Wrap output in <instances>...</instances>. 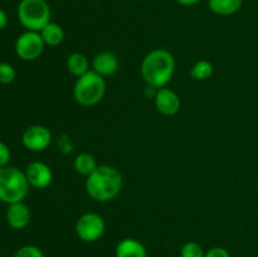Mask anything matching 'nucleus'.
<instances>
[{"label":"nucleus","mask_w":258,"mask_h":257,"mask_svg":"<svg viewBox=\"0 0 258 257\" xmlns=\"http://www.w3.org/2000/svg\"><path fill=\"white\" fill-rule=\"evenodd\" d=\"M175 58L173 53L163 48L150 50L143 58L140 65V75L146 86L155 90L168 86L175 72Z\"/></svg>","instance_id":"obj_1"},{"label":"nucleus","mask_w":258,"mask_h":257,"mask_svg":"<svg viewBox=\"0 0 258 257\" xmlns=\"http://www.w3.org/2000/svg\"><path fill=\"white\" fill-rule=\"evenodd\" d=\"M122 186V174L115 166L98 165L93 173L86 176V191L96 202L112 201L121 193Z\"/></svg>","instance_id":"obj_2"},{"label":"nucleus","mask_w":258,"mask_h":257,"mask_svg":"<svg viewBox=\"0 0 258 257\" xmlns=\"http://www.w3.org/2000/svg\"><path fill=\"white\" fill-rule=\"evenodd\" d=\"M106 90L107 83L105 77L90 70L76 80L73 86V98L78 105L91 107L102 101L106 95Z\"/></svg>","instance_id":"obj_3"},{"label":"nucleus","mask_w":258,"mask_h":257,"mask_svg":"<svg viewBox=\"0 0 258 257\" xmlns=\"http://www.w3.org/2000/svg\"><path fill=\"white\" fill-rule=\"evenodd\" d=\"M29 188L24 171L9 165L0 168V202L5 204L23 202Z\"/></svg>","instance_id":"obj_4"},{"label":"nucleus","mask_w":258,"mask_h":257,"mask_svg":"<svg viewBox=\"0 0 258 257\" xmlns=\"http://www.w3.org/2000/svg\"><path fill=\"white\" fill-rule=\"evenodd\" d=\"M17 14L25 30L40 32L50 22L52 10L47 0H20Z\"/></svg>","instance_id":"obj_5"},{"label":"nucleus","mask_w":258,"mask_h":257,"mask_svg":"<svg viewBox=\"0 0 258 257\" xmlns=\"http://www.w3.org/2000/svg\"><path fill=\"white\" fill-rule=\"evenodd\" d=\"M106 231V222L101 214L96 212H87L80 216L76 221L75 232L81 241L93 243L102 238Z\"/></svg>","instance_id":"obj_6"},{"label":"nucleus","mask_w":258,"mask_h":257,"mask_svg":"<svg viewBox=\"0 0 258 257\" xmlns=\"http://www.w3.org/2000/svg\"><path fill=\"white\" fill-rule=\"evenodd\" d=\"M45 43L43 42L39 32L25 30L15 40L14 50L18 58L24 62H33L40 58L44 52Z\"/></svg>","instance_id":"obj_7"},{"label":"nucleus","mask_w":258,"mask_h":257,"mask_svg":"<svg viewBox=\"0 0 258 257\" xmlns=\"http://www.w3.org/2000/svg\"><path fill=\"white\" fill-rule=\"evenodd\" d=\"M53 140L52 131L43 125H33L24 130L22 135V144L27 150L40 153L47 150Z\"/></svg>","instance_id":"obj_8"},{"label":"nucleus","mask_w":258,"mask_h":257,"mask_svg":"<svg viewBox=\"0 0 258 257\" xmlns=\"http://www.w3.org/2000/svg\"><path fill=\"white\" fill-rule=\"evenodd\" d=\"M24 174L29 185L35 189L48 188L53 181L52 169L43 161H32L30 164H28Z\"/></svg>","instance_id":"obj_9"},{"label":"nucleus","mask_w":258,"mask_h":257,"mask_svg":"<svg viewBox=\"0 0 258 257\" xmlns=\"http://www.w3.org/2000/svg\"><path fill=\"white\" fill-rule=\"evenodd\" d=\"M154 101H155L156 110L164 116H174L180 111V97L171 88H159L154 96Z\"/></svg>","instance_id":"obj_10"},{"label":"nucleus","mask_w":258,"mask_h":257,"mask_svg":"<svg viewBox=\"0 0 258 257\" xmlns=\"http://www.w3.org/2000/svg\"><path fill=\"white\" fill-rule=\"evenodd\" d=\"M118 68H120L118 57L110 50H102V52L97 53L91 62V70L95 71L102 77L113 76L117 72Z\"/></svg>","instance_id":"obj_11"},{"label":"nucleus","mask_w":258,"mask_h":257,"mask_svg":"<svg viewBox=\"0 0 258 257\" xmlns=\"http://www.w3.org/2000/svg\"><path fill=\"white\" fill-rule=\"evenodd\" d=\"M30 217H32L30 209L24 202L8 204L7 211H5V219L10 228L17 229V231L24 229L29 224Z\"/></svg>","instance_id":"obj_12"},{"label":"nucleus","mask_w":258,"mask_h":257,"mask_svg":"<svg viewBox=\"0 0 258 257\" xmlns=\"http://www.w3.org/2000/svg\"><path fill=\"white\" fill-rule=\"evenodd\" d=\"M115 257H148V251L138 239L123 238L116 246Z\"/></svg>","instance_id":"obj_13"},{"label":"nucleus","mask_w":258,"mask_h":257,"mask_svg":"<svg viewBox=\"0 0 258 257\" xmlns=\"http://www.w3.org/2000/svg\"><path fill=\"white\" fill-rule=\"evenodd\" d=\"M66 68H67V71L72 76L81 77V76L85 75L86 72L91 70L90 60H88V58L83 53H72L66 59Z\"/></svg>","instance_id":"obj_14"},{"label":"nucleus","mask_w":258,"mask_h":257,"mask_svg":"<svg viewBox=\"0 0 258 257\" xmlns=\"http://www.w3.org/2000/svg\"><path fill=\"white\" fill-rule=\"evenodd\" d=\"M39 33L42 35L43 42L49 47H58L64 40V30H63L62 25H59L58 23L49 22Z\"/></svg>","instance_id":"obj_15"},{"label":"nucleus","mask_w":258,"mask_h":257,"mask_svg":"<svg viewBox=\"0 0 258 257\" xmlns=\"http://www.w3.org/2000/svg\"><path fill=\"white\" fill-rule=\"evenodd\" d=\"M243 5V0H208V7L214 14L228 17L238 12Z\"/></svg>","instance_id":"obj_16"},{"label":"nucleus","mask_w":258,"mask_h":257,"mask_svg":"<svg viewBox=\"0 0 258 257\" xmlns=\"http://www.w3.org/2000/svg\"><path fill=\"white\" fill-rule=\"evenodd\" d=\"M97 160H96L95 156L90 153L78 154V155H76L75 160H73V169H75V171L83 176L90 175L91 173L95 171V169L97 168Z\"/></svg>","instance_id":"obj_17"},{"label":"nucleus","mask_w":258,"mask_h":257,"mask_svg":"<svg viewBox=\"0 0 258 257\" xmlns=\"http://www.w3.org/2000/svg\"><path fill=\"white\" fill-rule=\"evenodd\" d=\"M213 75V65L209 60H198L190 68V76L197 81H206Z\"/></svg>","instance_id":"obj_18"},{"label":"nucleus","mask_w":258,"mask_h":257,"mask_svg":"<svg viewBox=\"0 0 258 257\" xmlns=\"http://www.w3.org/2000/svg\"><path fill=\"white\" fill-rule=\"evenodd\" d=\"M204 254L203 247L194 241L184 243L180 249V257H204Z\"/></svg>","instance_id":"obj_19"},{"label":"nucleus","mask_w":258,"mask_h":257,"mask_svg":"<svg viewBox=\"0 0 258 257\" xmlns=\"http://www.w3.org/2000/svg\"><path fill=\"white\" fill-rule=\"evenodd\" d=\"M17 77L15 68L8 62H0V83L2 85H9Z\"/></svg>","instance_id":"obj_20"},{"label":"nucleus","mask_w":258,"mask_h":257,"mask_svg":"<svg viewBox=\"0 0 258 257\" xmlns=\"http://www.w3.org/2000/svg\"><path fill=\"white\" fill-rule=\"evenodd\" d=\"M13 257H45L42 249L33 244H27L15 251Z\"/></svg>","instance_id":"obj_21"},{"label":"nucleus","mask_w":258,"mask_h":257,"mask_svg":"<svg viewBox=\"0 0 258 257\" xmlns=\"http://www.w3.org/2000/svg\"><path fill=\"white\" fill-rule=\"evenodd\" d=\"M10 149L7 144H4L3 141H0V168L3 166H7L9 164L10 160Z\"/></svg>","instance_id":"obj_22"},{"label":"nucleus","mask_w":258,"mask_h":257,"mask_svg":"<svg viewBox=\"0 0 258 257\" xmlns=\"http://www.w3.org/2000/svg\"><path fill=\"white\" fill-rule=\"evenodd\" d=\"M204 257H232L231 253L223 247H212L206 252Z\"/></svg>","instance_id":"obj_23"},{"label":"nucleus","mask_w":258,"mask_h":257,"mask_svg":"<svg viewBox=\"0 0 258 257\" xmlns=\"http://www.w3.org/2000/svg\"><path fill=\"white\" fill-rule=\"evenodd\" d=\"M8 24V15L7 13H5V10H3L2 8H0V30L4 29L5 27H7Z\"/></svg>","instance_id":"obj_24"},{"label":"nucleus","mask_w":258,"mask_h":257,"mask_svg":"<svg viewBox=\"0 0 258 257\" xmlns=\"http://www.w3.org/2000/svg\"><path fill=\"white\" fill-rule=\"evenodd\" d=\"M201 0H176V3L180 5H184V7H191V5H196Z\"/></svg>","instance_id":"obj_25"}]
</instances>
